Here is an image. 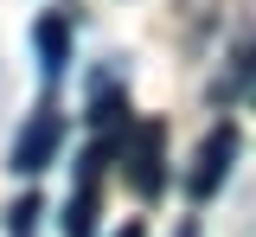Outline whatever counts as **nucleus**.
Returning a JSON list of instances; mask_svg holds the SVG:
<instances>
[{"label":"nucleus","mask_w":256,"mask_h":237,"mask_svg":"<svg viewBox=\"0 0 256 237\" xmlns=\"http://www.w3.org/2000/svg\"><path fill=\"white\" fill-rule=\"evenodd\" d=\"M122 167H128V186L141 192V199H160V186H166V122H134L122 141Z\"/></svg>","instance_id":"nucleus-1"},{"label":"nucleus","mask_w":256,"mask_h":237,"mask_svg":"<svg viewBox=\"0 0 256 237\" xmlns=\"http://www.w3.org/2000/svg\"><path fill=\"white\" fill-rule=\"evenodd\" d=\"M109 154H116V141L96 135V148L84 154V180H77V192L64 205V237H96V205H102V167H109Z\"/></svg>","instance_id":"nucleus-2"},{"label":"nucleus","mask_w":256,"mask_h":237,"mask_svg":"<svg viewBox=\"0 0 256 237\" xmlns=\"http://www.w3.org/2000/svg\"><path fill=\"white\" fill-rule=\"evenodd\" d=\"M58 141H64V116L52 102H38L32 122L20 128V141H13V173H20V180H26V173H45L52 154H58Z\"/></svg>","instance_id":"nucleus-3"},{"label":"nucleus","mask_w":256,"mask_h":237,"mask_svg":"<svg viewBox=\"0 0 256 237\" xmlns=\"http://www.w3.org/2000/svg\"><path fill=\"white\" fill-rule=\"evenodd\" d=\"M237 148H244L237 122H218V128L205 135V148H198V160H192V173H186V192H192V199H212V192L224 186V173H230V160H237Z\"/></svg>","instance_id":"nucleus-4"},{"label":"nucleus","mask_w":256,"mask_h":237,"mask_svg":"<svg viewBox=\"0 0 256 237\" xmlns=\"http://www.w3.org/2000/svg\"><path fill=\"white\" fill-rule=\"evenodd\" d=\"M38 58H45V70H52V77H58L64 64H70V26H64L58 13H45V20H38Z\"/></svg>","instance_id":"nucleus-5"},{"label":"nucleus","mask_w":256,"mask_h":237,"mask_svg":"<svg viewBox=\"0 0 256 237\" xmlns=\"http://www.w3.org/2000/svg\"><path fill=\"white\" fill-rule=\"evenodd\" d=\"M122 116H128V102H122V90H109V84H102V90H96V102H90V116H84V122H90L96 135H116V128H122Z\"/></svg>","instance_id":"nucleus-6"},{"label":"nucleus","mask_w":256,"mask_h":237,"mask_svg":"<svg viewBox=\"0 0 256 237\" xmlns=\"http://www.w3.org/2000/svg\"><path fill=\"white\" fill-rule=\"evenodd\" d=\"M32 218H38V199L26 192V199L13 205V237H32Z\"/></svg>","instance_id":"nucleus-7"},{"label":"nucleus","mask_w":256,"mask_h":237,"mask_svg":"<svg viewBox=\"0 0 256 237\" xmlns=\"http://www.w3.org/2000/svg\"><path fill=\"white\" fill-rule=\"evenodd\" d=\"M116 237H148V231H141V224H128V231H116Z\"/></svg>","instance_id":"nucleus-8"}]
</instances>
